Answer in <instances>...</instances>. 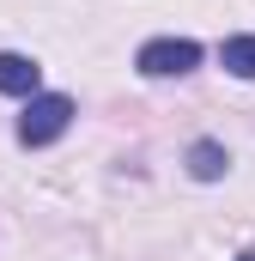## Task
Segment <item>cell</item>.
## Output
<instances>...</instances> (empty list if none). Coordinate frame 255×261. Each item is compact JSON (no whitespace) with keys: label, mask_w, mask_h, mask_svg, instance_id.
I'll return each instance as SVG.
<instances>
[{"label":"cell","mask_w":255,"mask_h":261,"mask_svg":"<svg viewBox=\"0 0 255 261\" xmlns=\"http://www.w3.org/2000/svg\"><path fill=\"white\" fill-rule=\"evenodd\" d=\"M73 97L67 91H37L31 103H24V116H18V146H55L67 128H73Z\"/></svg>","instance_id":"obj_1"},{"label":"cell","mask_w":255,"mask_h":261,"mask_svg":"<svg viewBox=\"0 0 255 261\" xmlns=\"http://www.w3.org/2000/svg\"><path fill=\"white\" fill-rule=\"evenodd\" d=\"M134 67L146 79H183V73L200 67V43L194 37H146L140 55H134Z\"/></svg>","instance_id":"obj_2"},{"label":"cell","mask_w":255,"mask_h":261,"mask_svg":"<svg viewBox=\"0 0 255 261\" xmlns=\"http://www.w3.org/2000/svg\"><path fill=\"white\" fill-rule=\"evenodd\" d=\"M43 91V67L18 49H0V97H37Z\"/></svg>","instance_id":"obj_3"},{"label":"cell","mask_w":255,"mask_h":261,"mask_svg":"<svg viewBox=\"0 0 255 261\" xmlns=\"http://www.w3.org/2000/svg\"><path fill=\"white\" fill-rule=\"evenodd\" d=\"M225 170H231V152H225L219 140H194L189 146V176L194 182H219Z\"/></svg>","instance_id":"obj_4"},{"label":"cell","mask_w":255,"mask_h":261,"mask_svg":"<svg viewBox=\"0 0 255 261\" xmlns=\"http://www.w3.org/2000/svg\"><path fill=\"white\" fill-rule=\"evenodd\" d=\"M219 61H225V73H237V79H255V31L225 37L219 43Z\"/></svg>","instance_id":"obj_5"},{"label":"cell","mask_w":255,"mask_h":261,"mask_svg":"<svg viewBox=\"0 0 255 261\" xmlns=\"http://www.w3.org/2000/svg\"><path fill=\"white\" fill-rule=\"evenodd\" d=\"M237 261H255V249H243V255H237Z\"/></svg>","instance_id":"obj_6"}]
</instances>
